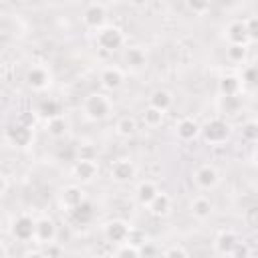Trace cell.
I'll return each mask as SVG.
<instances>
[{
	"label": "cell",
	"instance_id": "5bb4252c",
	"mask_svg": "<svg viewBox=\"0 0 258 258\" xmlns=\"http://www.w3.org/2000/svg\"><path fill=\"white\" fill-rule=\"evenodd\" d=\"M87 198H85V191H83V187L81 185H67V187H62L60 189V206L69 212V210H73V208H77L79 204H83Z\"/></svg>",
	"mask_w": 258,
	"mask_h": 258
},
{
	"label": "cell",
	"instance_id": "d6986e66",
	"mask_svg": "<svg viewBox=\"0 0 258 258\" xmlns=\"http://www.w3.org/2000/svg\"><path fill=\"white\" fill-rule=\"evenodd\" d=\"M93 216H95V208H93V204H91L89 200H85V202L79 204L77 208L69 210V218H71V222L77 224V226H87V224L93 220Z\"/></svg>",
	"mask_w": 258,
	"mask_h": 258
},
{
	"label": "cell",
	"instance_id": "8992f818",
	"mask_svg": "<svg viewBox=\"0 0 258 258\" xmlns=\"http://www.w3.org/2000/svg\"><path fill=\"white\" fill-rule=\"evenodd\" d=\"M97 173H99V165L93 161V159H89V157H81V159H77L75 161V165L71 167V175H73V179L77 181V183H91L95 177H97Z\"/></svg>",
	"mask_w": 258,
	"mask_h": 258
},
{
	"label": "cell",
	"instance_id": "9a60e30c",
	"mask_svg": "<svg viewBox=\"0 0 258 258\" xmlns=\"http://www.w3.org/2000/svg\"><path fill=\"white\" fill-rule=\"evenodd\" d=\"M99 81H101V85H103L107 91H117V89L123 85V81H125V73H123V69H119V67H107V69L101 71Z\"/></svg>",
	"mask_w": 258,
	"mask_h": 258
},
{
	"label": "cell",
	"instance_id": "836d02e7",
	"mask_svg": "<svg viewBox=\"0 0 258 258\" xmlns=\"http://www.w3.org/2000/svg\"><path fill=\"white\" fill-rule=\"evenodd\" d=\"M242 81L246 85H252V87H258V62L250 64L244 69V75H242Z\"/></svg>",
	"mask_w": 258,
	"mask_h": 258
},
{
	"label": "cell",
	"instance_id": "30bf717a",
	"mask_svg": "<svg viewBox=\"0 0 258 258\" xmlns=\"http://www.w3.org/2000/svg\"><path fill=\"white\" fill-rule=\"evenodd\" d=\"M238 242H240V238H238L236 232H232V230H222V232H218V236L214 238V252L220 254V256H232L234 250H236V246H238Z\"/></svg>",
	"mask_w": 258,
	"mask_h": 258
},
{
	"label": "cell",
	"instance_id": "6da1fadb",
	"mask_svg": "<svg viewBox=\"0 0 258 258\" xmlns=\"http://www.w3.org/2000/svg\"><path fill=\"white\" fill-rule=\"evenodd\" d=\"M83 113L89 121H105L113 113V103L103 93H91L83 101Z\"/></svg>",
	"mask_w": 258,
	"mask_h": 258
},
{
	"label": "cell",
	"instance_id": "4dcf8cb0",
	"mask_svg": "<svg viewBox=\"0 0 258 258\" xmlns=\"http://www.w3.org/2000/svg\"><path fill=\"white\" fill-rule=\"evenodd\" d=\"M226 56L230 62H244L248 56V44H228Z\"/></svg>",
	"mask_w": 258,
	"mask_h": 258
},
{
	"label": "cell",
	"instance_id": "d6a6232c",
	"mask_svg": "<svg viewBox=\"0 0 258 258\" xmlns=\"http://www.w3.org/2000/svg\"><path fill=\"white\" fill-rule=\"evenodd\" d=\"M187 4V10L194 12V14H206L210 10V4L212 0H185Z\"/></svg>",
	"mask_w": 258,
	"mask_h": 258
},
{
	"label": "cell",
	"instance_id": "ba28073f",
	"mask_svg": "<svg viewBox=\"0 0 258 258\" xmlns=\"http://www.w3.org/2000/svg\"><path fill=\"white\" fill-rule=\"evenodd\" d=\"M194 183H196L200 189H204V191L214 189V187L220 183V173H218V169H216L214 165L204 163V165H200V167L194 171Z\"/></svg>",
	"mask_w": 258,
	"mask_h": 258
},
{
	"label": "cell",
	"instance_id": "603a6c76",
	"mask_svg": "<svg viewBox=\"0 0 258 258\" xmlns=\"http://www.w3.org/2000/svg\"><path fill=\"white\" fill-rule=\"evenodd\" d=\"M218 109L224 115H238L242 109V99L240 95H220L218 99Z\"/></svg>",
	"mask_w": 258,
	"mask_h": 258
},
{
	"label": "cell",
	"instance_id": "e0dca14e",
	"mask_svg": "<svg viewBox=\"0 0 258 258\" xmlns=\"http://www.w3.org/2000/svg\"><path fill=\"white\" fill-rule=\"evenodd\" d=\"M123 62L127 64L129 71H141L147 64V54L141 46H129L123 54Z\"/></svg>",
	"mask_w": 258,
	"mask_h": 258
},
{
	"label": "cell",
	"instance_id": "7c38bea8",
	"mask_svg": "<svg viewBox=\"0 0 258 258\" xmlns=\"http://www.w3.org/2000/svg\"><path fill=\"white\" fill-rule=\"evenodd\" d=\"M24 81H26V85H28L32 91H44V89L50 87V73H48L44 67L36 64V67H30V69L26 71Z\"/></svg>",
	"mask_w": 258,
	"mask_h": 258
},
{
	"label": "cell",
	"instance_id": "4fadbf2b",
	"mask_svg": "<svg viewBox=\"0 0 258 258\" xmlns=\"http://www.w3.org/2000/svg\"><path fill=\"white\" fill-rule=\"evenodd\" d=\"M54 238H56V224H54V220L48 218V216L38 218L36 220V236H34V240L44 246V244L54 242Z\"/></svg>",
	"mask_w": 258,
	"mask_h": 258
},
{
	"label": "cell",
	"instance_id": "ac0fdd59",
	"mask_svg": "<svg viewBox=\"0 0 258 258\" xmlns=\"http://www.w3.org/2000/svg\"><path fill=\"white\" fill-rule=\"evenodd\" d=\"M175 133H177V137H179L181 141H191V139H196V137L202 133V127L198 125L196 119H191V117H183V119L177 121V125H175Z\"/></svg>",
	"mask_w": 258,
	"mask_h": 258
},
{
	"label": "cell",
	"instance_id": "ee69618b",
	"mask_svg": "<svg viewBox=\"0 0 258 258\" xmlns=\"http://www.w3.org/2000/svg\"><path fill=\"white\" fill-rule=\"evenodd\" d=\"M113 2H119V0H113Z\"/></svg>",
	"mask_w": 258,
	"mask_h": 258
},
{
	"label": "cell",
	"instance_id": "cb8c5ba5",
	"mask_svg": "<svg viewBox=\"0 0 258 258\" xmlns=\"http://www.w3.org/2000/svg\"><path fill=\"white\" fill-rule=\"evenodd\" d=\"M189 210H191V216H194V218H198V220H206V218L212 216V212H214V204L210 202V198L200 196V198H196V200L191 202Z\"/></svg>",
	"mask_w": 258,
	"mask_h": 258
},
{
	"label": "cell",
	"instance_id": "ffe728a7",
	"mask_svg": "<svg viewBox=\"0 0 258 258\" xmlns=\"http://www.w3.org/2000/svg\"><path fill=\"white\" fill-rule=\"evenodd\" d=\"M147 210H149V214L155 216V218H165V216L171 212V198H169L167 194L159 191V194L151 200V204L147 206Z\"/></svg>",
	"mask_w": 258,
	"mask_h": 258
},
{
	"label": "cell",
	"instance_id": "52a82bcc",
	"mask_svg": "<svg viewBox=\"0 0 258 258\" xmlns=\"http://www.w3.org/2000/svg\"><path fill=\"white\" fill-rule=\"evenodd\" d=\"M129 234H131V226H129L125 220H119V218L109 220V222L103 226V236H105V240L111 242V244H121V242H125V240L129 238Z\"/></svg>",
	"mask_w": 258,
	"mask_h": 258
},
{
	"label": "cell",
	"instance_id": "8fae6325",
	"mask_svg": "<svg viewBox=\"0 0 258 258\" xmlns=\"http://www.w3.org/2000/svg\"><path fill=\"white\" fill-rule=\"evenodd\" d=\"M111 179L115 183H129L133 181V177L137 175V167L133 161L129 159H117L113 165H111Z\"/></svg>",
	"mask_w": 258,
	"mask_h": 258
},
{
	"label": "cell",
	"instance_id": "5b68a950",
	"mask_svg": "<svg viewBox=\"0 0 258 258\" xmlns=\"http://www.w3.org/2000/svg\"><path fill=\"white\" fill-rule=\"evenodd\" d=\"M6 141H8V145H12L16 149H26L34 141V129L30 125L16 121L14 125H10L6 129Z\"/></svg>",
	"mask_w": 258,
	"mask_h": 258
},
{
	"label": "cell",
	"instance_id": "74e56055",
	"mask_svg": "<svg viewBox=\"0 0 258 258\" xmlns=\"http://www.w3.org/2000/svg\"><path fill=\"white\" fill-rule=\"evenodd\" d=\"M153 254H161V250H157V248H153L151 246V242H143L141 244V256H153Z\"/></svg>",
	"mask_w": 258,
	"mask_h": 258
},
{
	"label": "cell",
	"instance_id": "f1b7e54d",
	"mask_svg": "<svg viewBox=\"0 0 258 258\" xmlns=\"http://www.w3.org/2000/svg\"><path fill=\"white\" fill-rule=\"evenodd\" d=\"M38 115L48 121V119H52V117L62 115V107H60V103L54 101V99H44V101L38 105Z\"/></svg>",
	"mask_w": 258,
	"mask_h": 258
},
{
	"label": "cell",
	"instance_id": "f546056e",
	"mask_svg": "<svg viewBox=\"0 0 258 258\" xmlns=\"http://www.w3.org/2000/svg\"><path fill=\"white\" fill-rule=\"evenodd\" d=\"M163 111L161 109H155V107H151V105H147L145 107V111H143V123L147 125V127H159L161 123H163Z\"/></svg>",
	"mask_w": 258,
	"mask_h": 258
},
{
	"label": "cell",
	"instance_id": "e575fe53",
	"mask_svg": "<svg viewBox=\"0 0 258 258\" xmlns=\"http://www.w3.org/2000/svg\"><path fill=\"white\" fill-rule=\"evenodd\" d=\"M246 28H248L250 42H258V16H250L246 20Z\"/></svg>",
	"mask_w": 258,
	"mask_h": 258
},
{
	"label": "cell",
	"instance_id": "7bdbcfd3",
	"mask_svg": "<svg viewBox=\"0 0 258 258\" xmlns=\"http://www.w3.org/2000/svg\"><path fill=\"white\" fill-rule=\"evenodd\" d=\"M252 161H254V165L258 167V147H256V149L252 151Z\"/></svg>",
	"mask_w": 258,
	"mask_h": 258
},
{
	"label": "cell",
	"instance_id": "d4e9b609",
	"mask_svg": "<svg viewBox=\"0 0 258 258\" xmlns=\"http://www.w3.org/2000/svg\"><path fill=\"white\" fill-rule=\"evenodd\" d=\"M149 105L155 107V109H161L163 113L173 105V95L167 91V89H155L151 95H149Z\"/></svg>",
	"mask_w": 258,
	"mask_h": 258
},
{
	"label": "cell",
	"instance_id": "484cf974",
	"mask_svg": "<svg viewBox=\"0 0 258 258\" xmlns=\"http://www.w3.org/2000/svg\"><path fill=\"white\" fill-rule=\"evenodd\" d=\"M46 133H48L50 137H54V139L64 137V135L69 133V121H67L62 115L48 119V121H46Z\"/></svg>",
	"mask_w": 258,
	"mask_h": 258
},
{
	"label": "cell",
	"instance_id": "44dd1931",
	"mask_svg": "<svg viewBox=\"0 0 258 258\" xmlns=\"http://www.w3.org/2000/svg\"><path fill=\"white\" fill-rule=\"evenodd\" d=\"M157 194H159L157 185H155L153 181H149V179L139 181V183H137V187H135V200H137L141 206H145V208L151 204V200H153Z\"/></svg>",
	"mask_w": 258,
	"mask_h": 258
},
{
	"label": "cell",
	"instance_id": "277c9868",
	"mask_svg": "<svg viewBox=\"0 0 258 258\" xmlns=\"http://www.w3.org/2000/svg\"><path fill=\"white\" fill-rule=\"evenodd\" d=\"M125 44V34L119 26H103L97 30V46L103 48L105 52H117Z\"/></svg>",
	"mask_w": 258,
	"mask_h": 258
},
{
	"label": "cell",
	"instance_id": "ab89813d",
	"mask_svg": "<svg viewBox=\"0 0 258 258\" xmlns=\"http://www.w3.org/2000/svg\"><path fill=\"white\" fill-rule=\"evenodd\" d=\"M18 121H20V123H24V125H30V127H34V123H36L34 113H30V111H24V113L18 117Z\"/></svg>",
	"mask_w": 258,
	"mask_h": 258
},
{
	"label": "cell",
	"instance_id": "7402d4cb",
	"mask_svg": "<svg viewBox=\"0 0 258 258\" xmlns=\"http://www.w3.org/2000/svg\"><path fill=\"white\" fill-rule=\"evenodd\" d=\"M242 85H244L242 77H238V75H224L218 81V91H220V95H240Z\"/></svg>",
	"mask_w": 258,
	"mask_h": 258
},
{
	"label": "cell",
	"instance_id": "8d00e7d4",
	"mask_svg": "<svg viewBox=\"0 0 258 258\" xmlns=\"http://www.w3.org/2000/svg\"><path fill=\"white\" fill-rule=\"evenodd\" d=\"M161 254H163V256H181V258H187V256H189V252H187L183 246H169V248H165Z\"/></svg>",
	"mask_w": 258,
	"mask_h": 258
},
{
	"label": "cell",
	"instance_id": "3957f363",
	"mask_svg": "<svg viewBox=\"0 0 258 258\" xmlns=\"http://www.w3.org/2000/svg\"><path fill=\"white\" fill-rule=\"evenodd\" d=\"M10 236L18 242H30L36 236V220L28 214H18L10 222Z\"/></svg>",
	"mask_w": 258,
	"mask_h": 258
},
{
	"label": "cell",
	"instance_id": "60d3db41",
	"mask_svg": "<svg viewBox=\"0 0 258 258\" xmlns=\"http://www.w3.org/2000/svg\"><path fill=\"white\" fill-rule=\"evenodd\" d=\"M131 2V6H135V8H145L151 0H129Z\"/></svg>",
	"mask_w": 258,
	"mask_h": 258
},
{
	"label": "cell",
	"instance_id": "b9f144b4",
	"mask_svg": "<svg viewBox=\"0 0 258 258\" xmlns=\"http://www.w3.org/2000/svg\"><path fill=\"white\" fill-rule=\"evenodd\" d=\"M6 191H8V177H6V175H2V185H0V196H6Z\"/></svg>",
	"mask_w": 258,
	"mask_h": 258
},
{
	"label": "cell",
	"instance_id": "7a4b0ae2",
	"mask_svg": "<svg viewBox=\"0 0 258 258\" xmlns=\"http://www.w3.org/2000/svg\"><path fill=\"white\" fill-rule=\"evenodd\" d=\"M200 135L204 137L206 143H210V145H220V143H226V141L230 139V135H232V125H230L226 119H222V117H214V119H210V121H206V123L202 125V133H200Z\"/></svg>",
	"mask_w": 258,
	"mask_h": 258
},
{
	"label": "cell",
	"instance_id": "9c48e42d",
	"mask_svg": "<svg viewBox=\"0 0 258 258\" xmlns=\"http://www.w3.org/2000/svg\"><path fill=\"white\" fill-rule=\"evenodd\" d=\"M83 24L91 30H101L107 26V8L103 4H89L83 12Z\"/></svg>",
	"mask_w": 258,
	"mask_h": 258
},
{
	"label": "cell",
	"instance_id": "2e32d148",
	"mask_svg": "<svg viewBox=\"0 0 258 258\" xmlns=\"http://www.w3.org/2000/svg\"><path fill=\"white\" fill-rule=\"evenodd\" d=\"M226 38L230 44H248V28H246V20H232L226 26Z\"/></svg>",
	"mask_w": 258,
	"mask_h": 258
},
{
	"label": "cell",
	"instance_id": "1f68e13d",
	"mask_svg": "<svg viewBox=\"0 0 258 258\" xmlns=\"http://www.w3.org/2000/svg\"><path fill=\"white\" fill-rule=\"evenodd\" d=\"M240 135H242L244 141H250V143L258 141V121H256V119L244 121L242 127H240Z\"/></svg>",
	"mask_w": 258,
	"mask_h": 258
},
{
	"label": "cell",
	"instance_id": "d590c367",
	"mask_svg": "<svg viewBox=\"0 0 258 258\" xmlns=\"http://www.w3.org/2000/svg\"><path fill=\"white\" fill-rule=\"evenodd\" d=\"M64 252V248L60 246V244H56V242H50V244H44V250H42V256H60Z\"/></svg>",
	"mask_w": 258,
	"mask_h": 258
},
{
	"label": "cell",
	"instance_id": "4316f807",
	"mask_svg": "<svg viewBox=\"0 0 258 258\" xmlns=\"http://www.w3.org/2000/svg\"><path fill=\"white\" fill-rule=\"evenodd\" d=\"M115 131H117L119 137H127V139L133 137V135L137 133V121H135V117L125 115V117L117 119V123H115Z\"/></svg>",
	"mask_w": 258,
	"mask_h": 258
},
{
	"label": "cell",
	"instance_id": "83f0119b",
	"mask_svg": "<svg viewBox=\"0 0 258 258\" xmlns=\"http://www.w3.org/2000/svg\"><path fill=\"white\" fill-rule=\"evenodd\" d=\"M113 256H117V258H139L141 256V246L131 242V240H125V242L117 244V248L113 250Z\"/></svg>",
	"mask_w": 258,
	"mask_h": 258
},
{
	"label": "cell",
	"instance_id": "f35d334b",
	"mask_svg": "<svg viewBox=\"0 0 258 258\" xmlns=\"http://www.w3.org/2000/svg\"><path fill=\"white\" fill-rule=\"evenodd\" d=\"M250 254H252V250H250V248L246 246V242H242V240H240L232 256H250Z\"/></svg>",
	"mask_w": 258,
	"mask_h": 258
}]
</instances>
